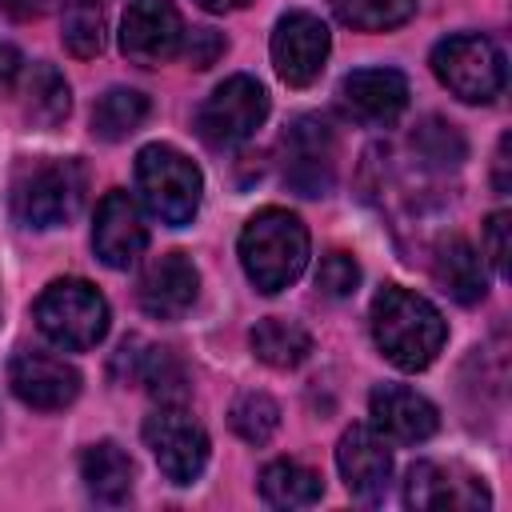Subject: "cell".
I'll list each match as a JSON object with an SVG mask.
<instances>
[{
	"instance_id": "obj_1",
	"label": "cell",
	"mask_w": 512,
	"mask_h": 512,
	"mask_svg": "<svg viewBox=\"0 0 512 512\" xmlns=\"http://www.w3.org/2000/svg\"><path fill=\"white\" fill-rule=\"evenodd\" d=\"M448 324L436 312V304H428L424 296L400 288V284H384L372 300V340L380 348V356L388 364H396L400 372H420L436 360V352L444 348Z\"/></svg>"
},
{
	"instance_id": "obj_2",
	"label": "cell",
	"mask_w": 512,
	"mask_h": 512,
	"mask_svg": "<svg viewBox=\"0 0 512 512\" xmlns=\"http://www.w3.org/2000/svg\"><path fill=\"white\" fill-rule=\"evenodd\" d=\"M240 264L256 292L288 288L308 264V228L288 208H260L240 232Z\"/></svg>"
},
{
	"instance_id": "obj_3",
	"label": "cell",
	"mask_w": 512,
	"mask_h": 512,
	"mask_svg": "<svg viewBox=\"0 0 512 512\" xmlns=\"http://www.w3.org/2000/svg\"><path fill=\"white\" fill-rule=\"evenodd\" d=\"M84 188L88 180L76 160H36L16 172L8 204L24 228H60L80 212Z\"/></svg>"
},
{
	"instance_id": "obj_4",
	"label": "cell",
	"mask_w": 512,
	"mask_h": 512,
	"mask_svg": "<svg viewBox=\"0 0 512 512\" xmlns=\"http://www.w3.org/2000/svg\"><path fill=\"white\" fill-rule=\"evenodd\" d=\"M136 188L152 216H160L172 228H184L200 208L204 180L200 168L172 144H148L136 156Z\"/></svg>"
},
{
	"instance_id": "obj_5",
	"label": "cell",
	"mask_w": 512,
	"mask_h": 512,
	"mask_svg": "<svg viewBox=\"0 0 512 512\" xmlns=\"http://www.w3.org/2000/svg\"><path fill=\"white\" fill-rule=\"evenodd\" d=\"M40 332L64 348V352H84L96 348L108 332V300L88 284V280H52L36 308H32Z\"/></svg>"
},
{
	"instance_id": "obj_6",
	"label": "cell",
	"mask_w": 512,
	"mask_h": 512,
	"mask_svg": "<svg viewBox=\"0 0 512 512\" xmlns=\"http://www.w3.org/2000/svg\"><path fill=\"white\" fill-rule=\"evenodd\" d=\"M432 72L464 104L496 100L504 92V80H508L504 52L480 32H460V36L440 40L432 48Z\"/></svg>"
},
{
	"instance_id": "obj_7",
	"label": "cell",
	"mask_w": 512,
	"mask_h": 512,
	"mask_svg": "<svg viewBox=\"0 0 512 512\" xmlns=\"http://www.w3.org/2000/svg\"><path fill=\"white\" fill-rule=\"evenodd\" d=\"M268 116V92L256 76H228L196 112V132L208 148L244 144Z\"/></svg>"
},
{
	"instance_id": "obj_8",
	"label": "cell",
	"mask_w": 512,
	"mask_h": 512,
	"mask_svg": "<svg viewBox=\"0 0 512 512\" xmlns=\"http://www.w3.org/2000/svg\"><path fill=\"white\" fill-rule=\"evenodd\" d=\"M144 444L172 484H192L208 464V432L180 404H160L144 420Z\"/></svg>"
},
{
	"instance_id": "obj_9",
	"label": "cell",
	"mask_w": 512,
	"mask_h": 512,
	"mask_svg": "<svg viewBox=\"0 0 512 512\" xmlns=\"http://www.w3.org/2000/svg\"><path fill=\"white\" fill-rule=\"evenodd\" d=\"M336 180V136L324 116H300L284 132V184L300 196H324Z\"/></svg>"
},
{
	"instance_id": "obj_10",
	"label": "cell",
	"mask_w": 512,
	"mask_h": 512,
	"mask_svg": "<svg viewBox=\"0 0 512 512\" xmlns=\"http://www.w3.org/2000/svg\"><path fill=\"white\" fill-rule=\"evenodd\" d=\"M328 24L312 12H284L272 28V64L288 88H308L328 60Z\"/></svg>"
},
{
	"instance_id": "obj_11",
	"label": "cell",
	"mask_w": 512,
	"mask_h": 512,
	"mask_svg": "<svg viewBox=\"0 0 512 512\" xmlns=\"http://www.w3.org/2000/svg\"><path fill=\"white\" fill-rule=\"evenodd\" d=\"M184 44V24L172 0H132L120 16V52L140 64L156 68L172 60Z\"/></svg>"
},
{
	"instance_id": "obj_12",
	"label": "cell",
	"mask_w": 512,
	"mask_h": 512,
	"mask_svg": "<svg viewBox=\"0 0 512 512\" xmlns=\"http://www.w3.org/2000/svg\"><path fill=\"white\" fill-rule=\"evenodd\" d=\"M8 384L16 392V400H24L28 408L40 412H56L68 408L80 396V372L52 356V352H36V348H20L8 364Z\"/></svg>"
},
{
	"instance_id": "obj_13",
	"label": "cell",
	"mask_w": 512,
	"mask_h": 512,
	"mask_svg": "<svg viewBox=\"0 0 512 512\" xmlns=\"http://www.w3.org/2000/svg\"><path fill=\"white\" fill-rule=\"evenodd\" d=\"M336 468L344 476V488L360 504H380L392 484V452L388 440L376 428H348L336 444Z\"/></svg>"
},
{
	"instance_id": "obj_14",
	"label": "cell",
	"mask_w": 512,
	"mask_h": 512,
	"mask_svg": "<svg viewBox=\"0 0 512 512\" xmlns=\"http://www.w3.org/2000/svg\"><path fill=\"white\" fill-rule=\"evenodd\" d=\"M340 108L364 128H388L408 108V80L396 68H356L340 80Z\"/></svg>"
},
{
	"instance_id": "obj_15",
	"label": "cell",
	"mask_w": 512,
	"mask_h": 512,
	"mask_svg": "<svg viewBox=\"0 0 512 512\" xmlns=\"http://www.w3.org/2000/svg\"><path fill=\"white\" fill-rule=\"evenodd\" d=\"M404 504H408V508H420V512H444V508L468 512V508H488L492 496H488L484 480H476L472 472L420 460V464L408 468Z\"/></svg>"
},
{
	"instance_id": "obj_16",
	"label": "cell",
	"mask_w": 512,
	"mask_h": 512,
	"mask_svg": "<svg viewBox=\"0 0 512 512\" xmlns=\"http://www.w3.org/2000/svg\"><path fill=\"white\" fill-rule=\"evenodd\" d=\"M92 248L108 268H128L140 260V252L148 248V228L140 216V204L124 192L112 188L104 192V200L96 204V224H92Z\"/></svg>"
},
{
	"instance_id": "obj_17",
	"label": "cell",
	"mask_w": 512,
	"mask_h": 512,
	"mask_svg": "<svg viewBox=\"0 0 512 512\" xmlns=\"http://www.w3.org/2000/svg\"><path fill=\"white\" fill-rule=\"evenodd\" d=\"M368 412H372V428L392 440V444H420L440 428L436 404L404 384H380L368 396Z\"/></svg>"
},
{
	"instance_id": "obj_18",
	"label": "cell",
	"mask_w": 512,
	"mask_h": 512,
	"mask_svg": "<svg viewBox=\"0 0 512 512\" xmlns=\"http://www.w3.org/2000/svg\"><path fill=\"white\" fill-rule=\"evenodd\" d=\"M196 292H200V276L184 252L156 256L136 284V300L152 320H180L196 304Z\"/></svg>"
},
{
	"instance_id": "obj_19",
	"label": "cell",
	"mask_w": 512,
	"mask_h": 512,
	"mask_svg": "<svg viewBox=\"0 0 512 512\" xmlns=\"http://www.w3.org/2000/svg\"><path fill=\"white\" fill-rule=\"evenodd\" d=\"M432 276H436V284H440L456 304H476V300H484V292H488L484 260H480V252H476L464 236H444V240L436 244Z\"/></svg>"
},
{
	"instance_id": "obj_20",
	"label": "cell",
	"mask_w": 512,
	"mask_h": 512,
	"mask_svg": "<svg viewBox=\"0 0 512 512\" xmlns=\"http://www.w3.org/2000/svg\"><path fill=\"white\" fill-rule=\"evenodd\" d=\"M80 476H84V488L92 500L100 504H124L128 492H132V456L112 444V440H96L92 448H84L80 456Z\"/></svg>"
},
{
	"instance_id": "obj_21",
	"label": "cell",
	"mask_w": 512,
	"mask_h": 512,
	"mask_svg": "<svg viewBox=\"0 0 512 512\" xmlns=\"http://www.w3.org/2000/svg\"><path fill=\"white\" fill-rule=\"evenodd\" d=\"M248 344H252L256 360H264L268 368H296V364H304L308 352H312V336H308L296 320H284V316L256 320Z\"/></svg>"
},
{
	"instance_id": "obj_22",
	"label": "cell",
	"mask_w": 512,
	"mask_h": 512,
	"mask_svg": "<svg viewBox=\"0 0 512 512\" xmlns=\"http://www.w3.org/2000/svg\"><path fill=\"white\" fill-rule=\"evenodd\" d=\"M72 108L68 80L52 64H32L24 72V116L36 128H56Z\"/></svg>"
},
{
	"instance_id": "obj_23",
	"label": "cell",
	"mask_w": 512,
	"mask_h": 512,
	"mask_svg": "<svg viewBox=\"0 0 512 512\" xmlns=\"http://www.w3.org/2000/svg\"><path fill=\"white\" fill-rule=\"evenodd\" d=\"M260 496L272 508H308L324 496V480L296 460H272L260 472Z\"/></svg>"
},
{
	"instance_id": "obj_24",
	"label": "cell",
	"mask_w": 512,
	"mask_h": 512,
	"mask_svg": "<svg viewBox=\"0 0 512 512\" xmlns=\"http://www.w3.org/2000/svg\"><path fill=\"white\" fill-rule=\"evenodd\" d=\"M144 120H148V96L136 88H108L92 104V136H100L108 144L128 140Z\"/></svg>"
},
{
	"instance_id": "obj_25",
	"label": "cell",
	"mask_w": 512,
	"mask_h": 512,
	"mask_svg": "<svg viewBox=\"0 0 512 512\" xmlns=\"http://www.w3.org/2000/svg\"><path fill=\"white\" fill-rule=\"evenodd\" d=\"M136 380L160 404H184L188 400V372L172 348H148L136 360Z\"/></svg>"
},
{
	"instance_id": "obj_26",
	"label": "cell",
	"mask_w": 512,
	"mask_h": 512,
	"mask_svg": "<svg viewBox=\"0 0 512 512\" xmlns=\"http://www.w3.org/2000/svg\"><path fill=\"white\" fill-rule=\"evenodd\" d=\"M60 40L72 56L92 60L104 48V8H100V0H64Z\"/></svg>"
},
{
	"instance_id": "obj_27",
	"label": "cell",
	"mask_w": 512,
	"mask_h": 512,
	"mask_svg": "<svg viewBox=\"0 0 512 512\" xmlns=\"http://www.w3.org/2000/svg\"><path fill=\"white\" fill-rule=\"evenodd\" d=\"M412 152H416L428 168L448 172V168H460V164H464L468 144H464V136H460L456 124H448V120H440V116H428V120H420L416 132H412Z\"/></svg>"
},
{
	"instance_id": "obj_28",
	"label": "cell",
	"mask_w": 512,
	"mask_h": 512,
	"mask_svg": "<svg viewBox=\"0 0 512 512\" xmlns=\"http://www.w3.org/2000/svg\"><path fill=\"white\" fill-rule=\"evenodd\" d=\"M336 20L356 32H388L416 16V0H332Z\"/></svg>"
},
{
	"instance_id": "obj_29",
	"label": "cell",
	"mask_w": 512,
	"mask_h": 512,
	"mask_svg": "<svg viewBox=\"0 0 512 512\" xmlns=\"http://www.w3.org/2000/svg\"><path fill=\"white\" fill-rule=\"evenodd\" d=\"M228 424H232V432H236L240 440H248V444H268L272 432L280 428V404H276L272 396H264V392H244V396L232 404Z\"/></svg>"
},
{
	"instance_id": "obj_30",
	"label": "cell",
	"mask_w": 512,
	"mask_h": 512,
	"mask_svg": "<svg viewBox=\"0 0 512 512\" xmlns=\"http://www.w3.org/2000/svg\"><path fill=\"white\" fill-rule=\"evenodd\" d=\"M316 288L332 300H344L360 288V264L348 256V252H328L316 268Z\"/></svg>"
},
{
	"instance_id": "obj_31",
	"label": "cell",
	"mask_w": 512,
	"mask_h": 512,
	"mask_svg": "<svg viewBox=\"0 0 512 512\" xmlns=\"http://www.w3.org/2000/svg\"><path fill=\"white\" fill-rule=\"evenodd\" d=\"M180 52L188 56L192 68H208V64H216V56L224 52V36H220L216 28H192V32H184Z\"/></svg>"
},
{
	"instance_id": "obj_32",
	"label": "cell",
	"mask_w": 512,
	"mask_h": 512,
	"mask_svg": "<svg viewBox=\"0 0 512 512\" xmlns=\"http://www.w3.org/2000/svg\"><path fill=\"white\" fill-rule=\"evenodd\" d=\"M508 228V212H492L484 224V256L500 276H508Z\"/></svg>"
},
{
	"instance_id": "obj_33",
	"label": "cell",
	"mask_w": 512,
	"mask_h": 512,
	"mask_svg": "<svg viewBox=\"0 0 512 512\" xmlns=\"http://www.w3.org/2000/svg\"><path fill=\"white\" fill-rule=\"evenodd\" d=\"M508 148H512V140L508 136H500V144H496V156H492V188L496 192H508L512 188V176H508Z\"/></svg>"
},
{
	"instance_id": "obj_34",
	"label": "cell",
	"mask_w": 512,
	"mask_h": 512,
	"mask_svg": "<svg viewBox=\"0 0 512 512\" xmlns=\"http://www.w3.org/2000/svg\"><path fill=\"white\" fill-rule=\"evenodd\" d=\"M20 72H24V64H20V52H16L12 44H0V88H12Z\"/></svg>"
},
{
	"instance_id": "obj_35",
	"label": "cell",
	"mask_w": 512,
	"mask_h": 512,
	"mask_svg": "<svg viewBox=\"0 0 512 512\" xmlns=\"http://www.w3.org/2000/svg\"><path fill=\"white\" fill-rule=\"evenodd\" d=\"M48 0H0V8L12 16V20H36L44 12Z\"/></svg>"
},
{
	"instance_id": "obj_36",
	"label": "cell",
	"mask_w": 512,
	"mask_h": 512,
	"mask_svg": "<svg viewBox=\"0 0 512 512\" xmlns=\"http://www.w3.org/2000/svg\"><path fill=\"white\" fill-rule=\"evenodd\" d=\"M200 8H208V12H236V8H244L248 0H196Z\"/></svg>"
}]
</instances>
